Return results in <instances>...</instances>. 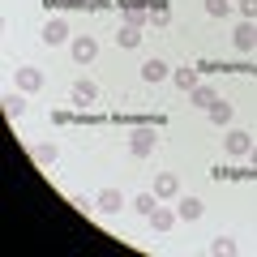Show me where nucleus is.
Here are the masks:
<instances>
[{
	"label": "nucleus",
	"instance_id": "1",
	"mask_svg": "<svg viewBox=\"0 0 257 257\" xmlns=\"http://www.w3.org/2000/svg\"><path fill=\"white\" fill-rule=\"evenodd\" d=\"M128 150H133V159H150L155 155V128H133Z\"/></svg>",
	"mask_w": 257,
	"mask_h": 257
},
{
	"label": "nucleus",
	"instance_id": "2",
	"mask_svg": "<svg viewBox=\"0 0 257 257\" xmlns=\"http://www.w3.org/2000/svg\"><path fill=\"white\" fill-rule=\"evenodd\" d=\"M120 206H128L120 189H103L99 197H94V210H99V214H120Z\"/></svg>",
	"mask_w": 257,
	"mask_h": 257
},
{
	"label": "nucleus",
	"instance_id": "3",
	"mask_svg": "<svg viewBox=\"0 0 257 257\" xmlns=\"http://www.w3.org/2000/svg\"><path fill=\"white\" fill-rule=\"evenodd\" d=\"M39 39H43L47 47H56V43H64V39H69V22H64V18H47V26L39 30Z\"/></svg>",
	"mask_w": 257,
	"mask_h": 257
},
{
	"label": "nucleus",
	"instance_id": "4",
	"mask_svg": "<svg viewBox=\"0 0 257 257\" xmlns=\"http://www.w3.org/2000/svg\"><path fill=\"white\" fill-rule=\"evenodd\" d=\"M231 43H236V52H253V47H257V22H240Z\"/></svg>",
	"mask_w": 257,
	"mask_h": 257
},
{
	"label": "nucleus",
	"instance_id": "5",
	"mask_svg": "<svg viewBox=\"0 0 257 257\" xmlns=\"http://www.w3.org/2000/svg\"><path fill=\"white\" fill-rule=\"evenodd\" d=\"M94 56H99V43H94L90 35H77V39H73V60H77V64H90Z\"/></svg>",
	"mask_w": 257,
	"mask_h": 257
},
{
	"label": "nucleus",
	"instance_id": "6",
	"mask_svg": "<svg viewBox=\"0 0 257 257\" xmlns=\"http://www.w3.org/2000/svg\"><path fill=\"white\" fill-rule=\"evenodd\" d=\"M248 150H253V138H248L244 128H231V133H227V155L240 159V155H248Z\"/></svg>",
	"mask_w": 257,
	"mask_h": 257
},
{
	"label": "nucleus",
	"instance_id": "7",
	"mask_svg": "<svg viewBox=\"0 0 257 257\" xmlns=\"http://www.w3.org/2000/svg\"><path fill=\"white\" fill-rule=\"evenodd\" d=\"M39 86H43V73L30 69V64H22V69H18V90H22V94H35Z\"/></svg>",
	"mask_w": 257,
	"mask_h": 257
},
{
	"label": "nucleus",
	"instance_id": "8",
	"mask_svg": "<svg viewBox=\"0 0 257 257\" xmlns=\"http://www.w3.org/2000/svg\"><path fill=\"white\" fill-rule=\"evenodd\" d=\"M176 219L180 223H197L202 219V202H197V197H180V202H176Z\"/></svg>",
	"mask_w": 257,
	"mask_h": 257
},
{
	"label": "nucleus",
	"instance_id": "9",
	"mask_svg": "<svg viewBox=\"0 0 257 257\" xmlns=\"http://www.w3.org/2000/svg\"><path fill=\"white\" fill-rule=\"evenodd\" d=\"M30 159H35L39 167H56V159H60V150H56L52 142H39V146H30Z\"/></svg>",
	"mask_w": 257,
	"mask_h": 257
},
{
	"label": "nucleus",
	"instance_id": "10",
	"mask_svg": "<svg viewBox=\"0 0 257 257\" xmlns=\"http://www.w3.org/2000/svg\"><path fill=\"white\" fill-rule=\"evenodd\" d=\"M94 99H99V86H94L90 77H77V82H73V103L86 107V103H94Z\"/></svg>",
	"mask_w": 257,
	"mask_h": 257
},
{
	"label": "nucleus",
	"instance_id": "11",
	"mask_svg": "<svg viewBox=\"0 0 257 257\" xmlns=\"http://www.w3.org/2000/svg\"><path fill=\"white\" fill-rule=\"evenodd\" d=\"M150 227H155V231H172V227H176V210L155 206V210H150Z\"/></svg>",
	"mask_w": 257,
	"mask_h": 257
},
{
	"label": "nucleus",
	"instance_id": "12",
	"mask_svg": "<svg viewBox=\"0 0 257 257\" xmlns=\"http://www.w3.org/2000/svg\"><path fill=\"white\" fill-rule=\"evenodd\" d=\"M163 77H167V64L159 60V56H150V60L142 64V82H150V86H155V82H163Z\"/></svg>",
	"mask_w": 257,
	"mask_h": 257
},
{
	"label": "nucleus",
	"instance_id": "13",
	"mask_svg": "<svg viewBox=\"0 0 257 257\" xmlns=\"http://www.w3.org/2000/svg\"><path fill=\"white\" fill-rule=\"evenodd\" d=\"M214 99H219V94H214V86H193V90H189V103H193V107H206V111H210Z\"/></svg>",
	"mask_w": 257,
	"mask_h": 257
},
{
	"label": "nucleus",
	"instance_id": "14",
	"mask_svg": "<svg viewBox=\"0 0 257 257\" xmlns=\"http://www.w3.org/2000/svg\"><path fill=\"white\" fill-rule=\"evenodd\" d=\"M176 193H180V180H176V176H159L155 180V197H176Z\"/></svg>",
	"mask_w": 257,
	"mask_h": 257
},
{
	"label": "nucleus",
	"instance_id": "15",
	"mask_svg": "<svg viewBox=\"0 0 257 257\" xmlns=\"http://www.w3.org/2000/svg\"><path fill=\"white\" fill-rule=\"evenodd\" d=\"M172 82L180 86V90H193V86H202V77H197V69H176Z\"/></svg>",
	"mask_w": 257,
	"mask_h": 257
},
{
	"label": "nucleus",
	"instance_id": "16",
	"mask_svg": "<svg viewBox=\"0 0 257 257\" xmlns=\"http://www.w3.org/2000/svg\"><path fill=\"white\" fill-rule=\"evenodd\" d=\"M116 43H120V47H138V43H142V30H138V26H120V30H116Z\"/></svg>",
	"mask_w": 257,
	"mask_h": 257
},
{
	"label": "nucleus",
	"instance_id": "17",
	"mask_svg": "<svg viewBox=\"0 0 257 257\" xmlns=\"http://www.w3.org/2000/svg\"><path fill=\"white\" fill-rule=\"evenodd\" d=\"M210 253L214 257H231V253H236V240H231V236H214L210 240Z\"/></svg>",
	"mask_w": 257,
	"mask_h": 257
},
{
	"label": "nucleus",
	"instance_id": "18",
	"mask_svg": "<svg viewBox=\"0 0 257 257\" xmlns=\"http://www.w3.org/2000/svg\"><path fill=\"white\" fill-rule=\"evenodd\" d=\"M210 120H214V124H231V103H219V99H214V103H210Z\"/></svg>",
	"mask_w": 257,
	"mask_h": 257
},
{
	"label": "nucleus",
	"instance_id": "19",
	"mask_svg": "<svg viewBox=\"0 0 257 257\" xmlns=\"http://www.w3.org/2000/svg\"><path fill=\"white\" fill-rule=\"evenodd\" d=\"M146 22H150V13H146V9H128V5H124V26H138V30H142Z\"/></svg>",
	"mask_w": 257,
	"mask_h": 257
},
{
	"label": "nucleus",
	"instance_id": "20",
	"mask_svg": "<svg viewBox=\"0 0 257 257\" xmlns=\"http://www.w3.org/2000/svg\"><path fill=\"white\" fill-rule=\"evenodd\" d=\"M150 22H155V26H167V22H172V13H167L163 0H155V5H150Z\"/></svg>",
	"mask_w": 257,
	"mask_h": 257
},
{
	"label": "nucleus",
	"instance_id": "21",
	"mask_svg": "<svg viewBox=\"0 0 257 257\" xmlns=\"http://www.w3.org/2000/svg\"><path fill=\"white\" fill-rule=\"evenodd\" d=\"M155 206H159V197H155V193H142L138 202H133V210H138V214H146V219H150V210H155Z\"/></svg>",
	"mask_w": 257,
	"mask_h": 257
},
{
	"label": "nucleus",
	"instance_id": "22",
	"mask_svg": "<svg viewBox=\"0 0 257 257\" xmlns=\"http://www.w3.org/2000/svg\"><path fill=\"white\" fill-rule=\"evenodd\" d=\"M5 111H9L13 120H22V111H26V99H22V94H9V99H5Z\"/></svg>",
	"mask_w": 257,
	"mask_h": 257
},
{
	"label": "nucleus",
	"instance_id": "23",
	"mask_svg": "<svg viewBox=\"0 0 257 257\" xmlns=\"http://www.w3.org/2000/svg\"><path fill=\"white\" fill-rule=\"evenodd\" d=\"M206 13H210V18H227V13H231V0H206Z\"/></svg>",
	"mask_w": 257,
	"mask_h": 257
},
{
	"label": "nucleus",
	"instance_id": "24",
	"mask_svg": "<svg viewBox=\"0 0 257 257\" xmlns=\"http://www.w3.org/2000/svg\"><path fill=\"white\" fill-rule=\"evenodd\" d=\"M240 18H244V22H257V0H240Z\"/></svg>",
	"mask_w": 257,
	"mask_h": 257
},
{
	"label": "nucleus",
	"instance_id": "25",
	"mask_svg": "<svg viewBox=\"0 0 257 257\" xmlns=\"http://www.w3.org/2000/svg\"><path fill=\"white\" fill-rule=\"evenodd\" d=\"M69 202H73V206H77V210H86V206H94V202H90V197H82V193H69Z\"/></svg>",
	"mask_w": 257,
	"mask_h": 257
},
{
	"label": "nucleus",
	"instance_id": "26",
	"mask_svg": "<svg viewBox=\"0 0 257 257\" xmlns=\"http://www.w3.org/2000/svg\"><path fill=\"white\" fill-rule=\"evenodd\" d=\"M128 9H150V5H155V0H124Z\"/></svg>",
	"mask_w": 257,
	"mask_h": 257
},
{
	"label": "nucleus",
	"instance_id": "27",
	"mask_svg": "<svg viewBox=\"0 0 257 257\" xmlns=\"http://www.w3.org/2000/svg\"><path fill=\"white\" fill-rule=\"evenodd\" d=\"M56 5H64V9H82L86 0H56Z\"/></svg>",
	"mask_w": 257,
	"mask_h": 257
},
{
	"label": "nucleus",
	"instance_id": "28",
	"mask_svg": "<svg viewBox=\"0 0 257 257\" xmlns=\"http://www.w3.org/2000/svg\"><path fill=\"white\" fill-rule=\"evenodd\" d=\"M248 155H253V167H257V146H253V150H248Z\"/></svg>",
	"mask_w": 257,
	"mask_h": 257
}]
</instances>
